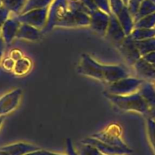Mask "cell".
<instances>
[{
  "label": "cell",
  "mask_w": 155,
  "mask_h": 155,
  "mask_svg": "<svg viewBox=\"0 0 155 155\" xmlns=\"http://www.w3.org/2000/svg\"><path fill=\"white\" fill-rule=\"evenodd\" d=\"M104 96L115 104L117 107L126 111H135L140 114H148L150 107L138 92L129 95H112L108 92H103Z\"/></svg>",
  "instance_id": "obj_1"
},
{
  "label": "cell",
  "mask_w": 155,
  "mask_h": 155,
  "mask_svg": "<svg viewBox=\"0 0 155 155\" xmlns=\"http://www.w3.org/2000/svg\"><path fill=\"white\" fill-rule=\"evenodd\" d=\"M68 11V0H53L48 7L47 21L43 33H48L53 28L59 27Z\"/></svg>",
  "instance_id": "obj_2"
},
{
  "label": "cell",
  "mask_w": 155,
  "mask_h": 155,
  "mask_svg": "<svg viewBox=\"0 0 155 155\" xmlns=\"http://www.w3.org/2000/svg\"><path fill=\"white\" fill-rule=\"evenodd\" d=\"M105 64H101L88 55L82 54L78 66V73L83 76L91 77L97 80L105 82Z\"/></svg>",
  "instance_id": "obj_3"
},
{
  "label": "cell",
  "mask_w": 155,
  "mask_h": 155,
  "mask_svg": "<svg viewBox=\"0 0 155 155\" xmlns=\"http://www.w3.org/2000/svg\"><path fill=\"white\" fill-rule=\"evenodd\" d=\"M111 13L119 21L126 36H129L134 29V20L129 12L128 6L122 0H109Z\"/></svg>",
  "instance_id": "obj_4"
},
{
  "label": "cell",
  "mask_w": 155,
  "mask_h": 155,
  "mask_svg": "<svg viewBox=\"0 0 155 155\" xmlns=\"http://www.w3.org/2000/svg\"><path fill=\"white\" fill-rule=\"evenodd\" d=\"M144 80L140 78L125 77L108 84L106 92L112 95H125L138 92Z\"/></svg>",
  "instance_id": "obj_5"
},
{
  "label": "cell",
  "mask_w": 155,
  "mask_h": 155,
  "mask_svg": "<svg viewBox=\"0 0 155 155\" xmlns=\"http://www.w3.org/2000/svg\"><path fill=\"white\" fill-rule=\"evenodd\" d=\"M91 137L111 146L129 148L122 139V130L118 124H110L104 130L92 135Z\"/></svg>",
  "instance_id": "obj_6"
},
{
  "label": "cell",
  "mask_w": 155,
  "mask_h": 155,
  "mask_svg": "<svg viewBox=\"0 0 155 155\" xmlns=\"http://www.w3.org/2000/svg\"><path fill=\"white\" fill-rule=\"evenodd\" d=\"M48 8L33 9L17 16L21 24H29L42 30L45 27L47 21Z\"/></svg>",
  "instance_id": "obj_7"
},
{
  "label": "cell",
  "mask_w": 155,
  "mask_h": 155,
  "mask_svg": "<svg viewBox=\"0 0 155 155\" xmlns=\"http://www.w3.org/2000/svg\"><path fill=\"white\" fill-rule=\"evenodd\" d=\"M118 47L123 57L130 64L134 65L135 62L141 58V54L135 45V41L131 38L129 35L126 36V38L118 45Z\"/></svg>",
  "instance_id": "obj_8"
},
{
  "label": "cell",
  "mask_w": 155,
  "mask_h": 155,
  "mask_svg": "<svg viewBox=\"0 0 155 155\" xmlns=\"http://www.w3.org/2000/svg\"><path fill=\"white\" fill-rule=\"evenodd\" d=\"M22 95L21 89H16L0 98V116L9 114L18 105Z\"/></svg>",
  "instance_id": "obj_9"
},
{
  "label": "cell",
  "mask_w": 155,
  "mask_h": 155,
  "mask_svg": "<svg viewBox=\"0 0 155 155\" xmlns=\"http://www.w3.org/2000/svg\"><path fill=\"white\" fill-rule=\"evenodd\" d=\"M105 36H106V37L114 42L117 46L122 42L126 36L119 21L113 14L109 15V24Z\"/></svg>",
  "instance_id": "obj_10"
},
{
  "label": "cell",
  "mask_w": 155,
  "mask_h": 155,
  "mask_svg": "<svg viewBox=\"0 0 155 155\" xmlns=\"http://www.w3.org/2000/svg\"><path fill=\"white\" fill-rule=\"evenodd\" d=\"M109 21V15L100 9L94 11L90 15L89 26L93 30L105 36Z\"/></svg>",
  "instance_id": "obj_11"
},
{
  "label": "cell",
  "mask_w": 155,
  "mask_h": 155,
  "mask_svg": "<svg viewBox=\"0 0 155 155\" xmlns=\"http://www.w3.org/2000/svg\"><path fill=\"white\" fill-rule=\"evenodd\" d=\"M81 142L86 144H90V145H93L102 154L106 155H122V154H130L132 152V150L130 148H119V147H114L111 146V145L105 144L103 142H101L100 141L97 140V139H94L92 137H89L85 139L84 140L81 141Z\"/></svg>",
  "instance_id": "obj_12"
},
{
  "label": "cell",
  "mask_w": 155,
  "mask_h": 155,
  "mask_svg": "<svg viewBox=\"0 0 155 155\" xmlns=\"http://www.w3.org/2000/svg\"><path fill=\"white\" fill-rule=\"evenodd\" d=\"M21 25V22L18 20L17 17L12 18H8L2 26L1 36L6 44H10L15 38H16L18 28Z\"/></svg>",
  "instance_id": "obj_13"
},
{
  "label": "cell",
  "mask_w": 155,
  "mask_h": 155,
  "mask_svg": "<svg viewBox=\"0 0 155 155\" xmlns=\"http://www.w3.org/2000/svg\"><path fill=\"white\" fill-rule=\"evenodd\" d=\"M133 66L138 78L144 81H154L155 68L150 63L146 61L142 57L137 61Z\"/></svg>",
  "instance_id": "obj_14"
},
{
  "label": "cell",
  "mask_w": 155,
  "mask_h": 155,
  "mask_svg": "<svg viewBox=\"0 0 155 155\" xmlns=\"http://www.w3.org/2000/svg\"><path fill=\"white\" fill-rule=\"evenodd\" d=\"M129 76L127 70L121 65H105L104 79L108 84Z\"/></svg>",
  "instance_id": "obj_15"
},
{
  "label": "cell",
  "mask_w": 155,
  "mask_h": 155,
  "mask_svg": "<svg viewBox=\"0 0 155 155\" xmlns=\"http://www.w3.org/2000/svg\"><path fill=\"white\" fill-rule=\"evenodd\" d=\"M42 30L29 24H21L17 33L16 38L28 41H38L42 36Z\"/></svg>",
  "instance_id": "obj_16"
},
{
  "label": "cell",
  "mask_w": 155,
  "mask_h": 155,
  "mask_svg": "<svg viewBox=\"0 0 155 155\" xmlns=\"http://www.w3.org/2000/svg\"><path fill=\"white\" fill-rule=\"evenodd\" d=\"M1 149L7 152L9 155H24L27 153L39 151L41 148L30 144L19 142L4 146L1 148Z\"/></svg>",
  "instance_id": "obj_17"
},
{
  "label": "cell",
  "mask_w": 155,
  "mask_h": 155,
  "mask_svg": "<svg viewBox=\"0 0 155 155\" xmlns=\"http://www.w3.org/2000/svg\"><path fill=\"white\" fill-rule=\"evenodd\" d=\"M138 92L141 94L150 108L155 106V86L153 82L144 81L138 89Z\"/></svg>",
  "instance_id": "obj_18"
},
{
  "label": "cell",
  "mask_w": 155,
  "mask_h": 155,
  "mask_svg": "<svg viewBox=\"0 0 155 155\" xmlns=\"http://www.w3.org/2000/svg\"><path fill=\"white\" fill-rule=\"evenodd\" d=\"M135 43L141 57L148 53L155 51V37L144 39V40L135 41Z\"/></svg>",
  "instance_id": "obj_19"
},
{
  "label": "cell",
  "mask_w": 155,
  "mask_h": 155,
  "mask_svg": "<svg viewBox=\"0 0 155 155\" xmlns=\"http://www.w3.org/2000/svg\"><path fill=\"white\" fill-rule=\"evenodd\" d=\"M134 41H140L155 37V28H135L129 34Z\"/></svg>",
  "instance_id": "obj_20"
},
{
  "label": "cell",
  "mask_w": 155,
  "mask_h": 155,
  "mask_svg": "<svg viewBox=\"0 0 155 155\" xmlns=\"http://www.w3.org/2000/svg\"><path fill=\"white\" fill-rule=\"evenodd\" d=\"M155 12V4L150 0H143L138 8L136 15L134 18V24L136 21L144 16Z\"/></svg>",
  "instance_id": "obj_21"
},
{
  "label": "cell",
  "mask_w": 155,
  "mask_h": 155,
  "mask_svg": "<svg viewBox=\"0 0 155 155\" xmlns=\"http://www.w3.org/2000/svg\"><path fill=\"white\" fill-rule=\"evenodd\" d=\"M27 0H2V5L17 15L22 12Z\"/></svg>",
  "instance_id": "obj_22"
},
{
  "label": "cell",
  "mask_w": 155,
  "mask_h": 155,
  "mask_svg": "<svg viewBox=\"0 0 155 155\" xmlns=\"http://www.w3.org/2000/svg\"><path fill=\"white\" fill-rule=\"evenodd\" d=\"M135 28H155V12L143 17L135 21L134 24V29Z\"/></svg>",
  "instance_id": "obj_23"
},
{
  "label": "cell",
  "mask_w": 155,
  "mask_h": 155,
  "mask_svg": "<svg viewBox=\"0 0 155 155\" xmlns=\"http://www.w3.org/2000/svg\"><path fill=\"white\" fill-rule=\"evenodd\" d=\"M53 1V0H27L21 13H24L33 9L48 8Z\"/></svg>",
  "instance_id": "obj_24"
},
{
  "label": "cell",
  "mask_w": 155,
  "mask_h": 155,
  "mask_svg": "<svg viewBox=\"0 0 155 155\" xmlns=\"http://www.w3.org/2000/svg\"><path fill=\"white\" fill-rule=\"evenodd\" d=\"M31 67V62L25 58L18 59L16 63L14 64V71L18 75H23L28 72Z\"/></svg>",
  "instance_id": "obj_25"
},
{
  "label": "cell",
  "mask_w": 155,
  "mask_h": 155,
  "mask_svg": "<svg viewBox=\"0 0 155 155\" xmlns=\"http://www.w3.org/2000/svg\"><path fill=\"white\" fill-rule=\"evenodd\" d=\"M77 153L78 155H101V153L95 147L83 142L78 145Z\"/></svg>",
  "instance_id": "obj_26"
},
{
  "label": "cell",
  "mask_w": 155,
  "mask_h": 155,
  "mask_svg": "<svg viewBox=\"0 0 155 155\" xmlns=\"http://www.w3.org/2000/svg\"><path fill=\"white\" fill-rule=\"evenodd\" d=\"M142 1L143 0H129L127 6L131 15H132V18H133V20L135 16L136 15L137 12H138L140 5L142 2Z\"/></svg>",
  "instance_id": "obj_27"
},
{
  "label": "cell",
  "mask_w": 155,
  "mask_h": 155,
  "mask_svg": "<svg viewBox=\"0 0 155 155\" xmlns=\"http://www.w3.org/2000/svg\"><path fill=\"white\" fill-rule=\"evenodd\" d=\"M95 4L97 5V8L103 12H106L108 15H110L111 10L109 7V0H94Z\"/></svg>",
  "instance_id": "obj_28"
},
{
  "label": "cell",
  "mask_w": 155,
  "mask_h": 155,
  "mask_svg": "<svg viewBox=\"0 0 155 155\" xmlns=\"http://www.w3.org/2000/svg\"><path fill=\"white\" fill-rule=\"evenodd\" d=\"M10 12V11H9V9L6 8L5 6L2 5L1 7H0V29H1L3 24L5 22L6 20L9 18Z\"/></svg>",
  "instance_id": "obj_29"
},
{
  "label": "cell",
  "mask_w": 155,
  "mask_h": 155,
  "mask_svg": "<svg viewBox=\"0 0 155 155\" xmlns=\"http://www.w3.org/2000/svg\"><path fill=\"white\" fill-rule=\"evenodd\" d=\"M80 1L88 8V10L91 12V14L93 12H94V11L99 9L98 8H97V5H96L95 2H94V0H80Z\"/></svg>",
  "instance_id": "obj_30"
},
{
  "label": "cell",
  "mask_w": 155,
  "mask_h": 155,
  "mask_svg": "<svg viewBox=\"0 0 155 155\" xmlns=\"http://www.w3.org/2000/svg\"><path fill=\"white\" fill-rule=\"evenodd\" d=\"M66 150L68 155H78L77 151L74 150L72 145V142H71V140L70 139H68L66 140Z\"/></svg>",
  "instance_id": "obj_31"
},
{
  "label": "cell",
  "mask_w": 155,
  "mask_h": 155,
  "mask_svg": "<svg viewBox=\"0 0 155 155\" xmlns=\"http://www.w3.org/2000/svg\"><path fill=\"white\" fill-rule=\"evenodd\" d=\"M142 58L146 61L150 63V64H152L155 68V51L148 53V54L143 56Z\"/></svg>",
  "instance_id": "obj_32"
},
{
  "label": "cell",
  "mask_w": 155,
  "mask_h": 155,
  "mask_svg": "<svg viewBox=\"0 0 155 155\" xmlns=\"http://www.w3.org/2000/svg\"><path fill=\"white\" fill-rule=\"evenodd\" d=\"M5 43V42H4V40H3V39L1 36V38H0V61H1L2 57L3 55V52H4Z\"/></svg>",
  "instance_id": "obj_33"
},
{
  "label": "cell",
  "mask_w": 155,
  "mask_h": 155,
  "mask_svg": "<svg viewBox=\"0 0 155 155\" xmlns=\"http://www.w3.org/2000/svg\"><path fill=\"white\" fill-rule=\"evenodd\" d=\"M148 114L149 115H150V117L153 118V119L155 120V106L154 107H151V108H150Z\"/></svg>",
  "instance_id": "obj_34"
},
{
  "label": "cell",
  "mask_w": 155,
  "mask_h": 155,
  "mask_svg": "<svg viewBox=\"0 0 155 155\" xmlns=\"http://www.w3.org/2000/svg\"><path fill=\"white\" fill-rule=\"evenodd\" d=\"M24 155H43V150H39V151H33V152L27 153V154H25Z\"/></svg>",
  "instance_id": "obj_35"
},
{
  "label": "cell",
  "mask_w": 155,
  "mask_h": 155,
  "mask_svg": "<svg viewBox=\"0 0 155 155\" xmlns=\"http://www.w3.org/2000/svg\"><path fill=\"white\" fill-rule=\"evenodd\" d=\"M43 155H62V154H55V153L50 152V151H43Z\"/></svg>",
  "instance_id": "obj_36"
},
{
  "label": "cell",
  "mask_w": 155,
  "mask_h": 155,
  "mask_svg": "<svg viewBox=\"0 0 155 155\" xmlns=\"http://www.w3.org/2000/svg\"><path fill=\"white\" fill-rule=\"evenodd\" d=\"M0 155H9V154H8L7 152H5V151H3V150H2L1 148H0Z\"/></svg>",
  "instance_id": "obj_37"
},
{
  "label": "cell",
  "mask_w": 155,
  "mask_h": 155,
  "mask_svg": "<svg viewBox=\"0 0 155 155\" xmlns=\"http://www.w3.org/2000/svg\"><path fill=\"white\" fill-rule=\"evenodd\" d=\"M3 119H4L3 116H0V127H1L2 124V122H3Z\"/></svg>",
  "instance_id": "obj_38"
},
{
  "label": "cell",
  "mask_w": 155,
  "mask_h": 155,
  "mask_svg": "<svg viewBox=\"0 0 155 155\" xmlns=\"http://www.w3.org/2000/svg\"><path fill=\"white\" fill-rule=\"evenodd\" d=\"M123 1V2L125 3V5H128V2H129V0H122Z\"/></svg>",
  "instance_id": "obj_39"
},
{
  "label": "cell",
  "mask_w": 155,
  "mask_h": 155,
  "mask_svg": "<svg viewBox=\"0 0 155 155\" xmlns=\"http://www.w3.org/2000/svg\"><path fill=\"white\" fill-rule=\"evenodd\" d=\"M2 5V0H0V7Z\"/></svg>",
  "instance_id": "obj_40"
},
{
  "label": "cell",
  "mask_w": 155,
  "mask_h": 155,
  "mask_svg": "<svg viewBox=\"0 0 155 155\" xmlns=\"http://www.w3.org/2000/svg\"><path fill=\"white\" fill-rule=\"evenodd\" d=\"M150 1H151L152 2H153V3H154V4H155V0H150Z\"/></svg>",
  "instance_id": "obj_41"
},
{
  "label": "cell",
  "mask_w": 155,
  "mask_h": 155,
  "mask_svg": "<svg viewBox=\"0 0 155 155\" xmlns=\"http://www.w3.org/2000/svg\"><path fill=\"white\" fill-rule=\"evenodd\" d=\"M152 82H153V85H154V86H155V80H154V81H152Z\"/></svg>",
  "instance_id": "obj_42"
},
{
  "label": "cell",
  "mask_w": 155,
  "mask_h": 155,
  "mask_svg": "<svg viewBox=\"0 0 155 155\" xmlns=\"http://www.w3.org/2000/svg\"><path fill=\"white\" fill-rule=\"evenodd\" d=\"M0 38H1V30H0Z\"/></svg>",
  "instance_id": "obj_43"
},
{
  "label": "cell",
  "mask_w": 155,
  "mask_h": 155,
  "mask_svg": "<svg viewBox=\"0 0 155 155\" xmlns=\"http://www.w3.org/2000/svg\"><path fill=\"white\" fill-rule=\"evenodd\" d=\"M101 155H106V154H101ZM114 155H118V154H114Z\"/></svg>",
  "instance_id": "obj_44"
}]
</instances>
